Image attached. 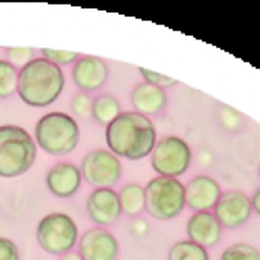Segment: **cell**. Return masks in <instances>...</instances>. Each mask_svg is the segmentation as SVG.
<instances>
[{
	"label": "cell",
	"instance_id": "cell-1",
	"mask_svg": "<svg viewBox=\"0 0 260 260\" xmlns=\"http://www.w3.org/2000/svg\"><path fill=\"white\" fill-rule=\"evenodd\" d=\"M106 146L117 158L142 160L156 146V127L136 111H123L106 125Z\"/></svg>",
	"mask_w": 260,
	"mask_h": 260
},
{
	"label": "cell",
	"instance_id": "cell-2",
	"mask_svg": "<svg viewBox=\"0 0 260 260\" xmlns=\"http://www.w3.org/2000/svg\"><path fill=\"white\" fill-rule=\"evenodd\" d=\"M64 88V73L58 64L48 62L46 58H34L19 71L17 94L29 106L42 108L52 104Z\"/></svg>",
	"mask_w": 260,
	"mask_h": 260
},
{
	"label": "cell",
	"instance_id": "cell-3",
	"mask_svg": "<svg viewBox=\"0 0 260 260\" xmlns=\"http://www.w3.org/2000/svg\"><path fill=\"white\" fill-rule=\"evenodd\" d=\"M36 140L17 125L0 127V177H19L36 160Z\"/></svg>",
	"mask_w": 260,
	"mask_h": 260
},
{
	"label": "cell",
	"instance_id": "cell-4",
	"mask_svg": "<svg viewBox=\"0 0 260 260\" xmlns=\"http://www.w3.org/2000/svg\"><path fill=\"white\" fill-rule=\"evenodd\" d=\"M79 142V125L67 113H46L36 125V144L52 156L69 154Z\"/></svg>",
	"mask_w": 260,
	"mask_h": 260
},
{
	"label": "cell",
	"instance_id": "cell-5",
	"mask_svg": "<svg viewBox=\"0 0 260 260\" xmlns=\"http://www.w3.org/2000/svg\"><path fill=\"white\" fill-rule=\"evenodd\" d=\"M144 208L158 221H171L185 208V185L175 177H154L144 187Z\"/></svg>",
	"mask_w": 260,
	"mask_h": 260
},
{
	"label": "cell",
	"instance_id": "cell-6",
	"mask_svg": "<svg viewBox=\"0 0 260 260\" xmlns=\"http://www.w3.org/2000/svg\"><path fill=\"white\" fill-rule=\"evenodd\" d=\"M77 225L69 214L64 212H50L38 223L36 240L40 248L48 254H67L77 244Z\"/></svg>",
	"mask_w": 260,
	"mask_h": 260
},
{
	"label": "cell",
	"instance_id": "cell-7",
	"mask_svg": "<svg viewBox=\"0 0 260 260\" xmlns=\"http://www.w3.org/2000/svg\"><path fill=\"white\" fill-rule=\"evenodd\" d=\"M152 169L160 177H179L187 171L191 162V148L183 138L167 136L156 140L152 150Z\"/></svg>",
	"mask_w": 260,
	"mask_h": 260
},
{
	"label": "cell",
	"instance_id": "cell-8",
	"mask_svg": "<svg viewBox=\"0 0 260 260\" xmlns=\"http://www.w3.org/2000/svg\"><path fill=\"white\" fill-rule=\"evenodd\" d=\"M121 158H117L111 150H92L81 162V177L96 189L115 185L121 179Z\"/></svg>",
	"mask_w": 260,
	"mask_h": 260
},
{
	"label": "cell",
	"instance_id": "cell-9",
	"mask_svg": "<svg viewBox=\"0 0 260 260\" xmlns=\"http://www.w3.org/2000/svg\"><path fill=\"white\" fill-rule=\"evenodd\" d=\"M252 214V200L244 191H225L221 193L219 202L214 204V216L221 223V227H240L244 225Z\"/></svg>",
	"mask_w": 260,
	"mask_h": 260
},
{
	"label": "cell",
	"instance_id": "cell-10",
	"mask_svg": "<svg viewBox=\"0 0 260 260\" xmlns=\"http://www.w3.org/2000/svg\"><path fill=\"white\" fill-rule=\"evenodd\" d=\"M79 256L83 260H117L119 242L104 227L88 229L79 240Z\"/></svg>",
	"mask_w": 260,
	"mask_h": 260
},
{
	"label": "cell",
	"instance_id": "cell-11",
	"mask_svg": "<svg viewBox=\"0 0 260 260\" xmlns=\"http://www.w3.org/2000/svg\"><path fill=\"white\" fill-rule=\"evenodd\" d=\"M85 208H88L90 219L98 227L117 223L121 212H123L121 202H119V193L115 189H111V187H98V189H94L90 193L88 202H85Z\"/></svg>",
	"mask_w": 260,
	"mask_h": 260
},
{
	"label": "cell",
	"instance_id": "cell-12",
	"mask_svg": "<svg viewBox=\"0 0 260 260\" xmlns=\"http://www.w3.org/2000/svg\"><path fill=\"white\" fill-rule=\"evenodd\" d=\"M108 79V64L98 56H79L73 64V81L81 92L98 90Z\"/></svg>",
	"mask_w": 260,
	"mask_h": 260
},
{
	"label": "cell",
	"instance_id": "cell-13",
	"mask_svg": "<svg viewBox=\"0 0 260 260\" xmlns=\"http://www.w3.org/2000/svg\"><path fill=\"white\" fill-rule=\"evenodd\" d=\"M221 223L208 210H196L187 221V237L189 242L202 248H210L221 242Z\"/></svg>",
	"mask_w": 260,
	"mask_h": 260
},
{
	"label": "cell",
	"instance_id": "cell-14",
	"mask_svg": "<svg viewBox=\"0 0 260 260\" xmlns=\"http://www.w3.org/2000/svg\"><path fill=\"white\" fill-rule=\"evenodd\" d=\"M221 198V185L210 175H198L185 185V206L193 210H208Z\"/></svg>",
	"mask_w": 260,
	"mask_h": 260
},
{
	"label": "cell",
	"instance_id": "cell-15",
	"mask_svg": "<svg viewBox=\"0 0 260 260\" xmlns=\"http://www.w3.org/2000/svg\"><path fill=\"white\" fill-rule=\"evenodd\" d=\"M48 189L58 198H69L81 185V169L73 162H56L46 175Z\"/></svg>",
	"mask_w": 260,
	"mask_h": 260
},
{
	"label": "cell",
	"instance_id": "cell-16",
	"mask_svg": "<svg viewBox=\"0 0 260 260\" xmlns=\"http://www.w3.org/2000/svg\"><path fill=\"white\" fill-rule=\"evenodd\" d=\"M132 102H134V111L144 115V117H152L162 113V108L167 106V94L162 88H156L152 83H138L134 92H132Z\"/></svg>",
	"mask_w": 260,
	"mask_h": 260
},
{
	"label": "cell",
	"instance_id": "cell-17",
	"mask_svg": "<svg viewBox=\"0 0 260 260\" xmlns=\"http://www.w3.org/2000/svg\"><path fill=\"white\" fill-rule=\"evenodd\" d=\"M121 113H123L121 111V102L115 96L102 94V96L94 98V104H92V117H94V121L108 125L113 119H117Z\"/></svg>",
	"mask_w": 260,
	"mask_h": 260
},
{
	"label": "cell",
	"instance_id": "cell-18",
	"mask_svg": "<svg viewBox=\"0 0 260 260\" xmlns=\"http://www.w3.org/2000/svg\"><path fill=\"white\" fill-rule=\"evenodd\" d=\"M167 260H208V252H206V248H202L198 244L183 240V242H177L171 246Z\"/></svg>",
	"mask_w": 260,
	"mask_h": 260
},
{
	"label": "cell",
	"instance_id": "cell-19",
	"mask_svg": "<svg viewBox=\"0 0 260 260\" xmlns=\"http://www.w3.org/2000/svg\"><path fill=\"white\" fill-rule=\"evenodd\" d=\"M121 208L129 214H138L144 210V187L140 183H127L119 193Z\"/></svg>",
	"mask_w": 260,
	"mask_h": 260
},
{
	"label": "cell",
	"instance_id": "cell-20",
	"mask_svg": "<svg viewBox=\"0 0 260 260\" xmlns=\"http://www.w3.org/2000/svg\"><path fill=\"white\" fill-rule=\"evenodd\" d=\"M19 71L9 60H0V98H9L17 92Z\"/></svg>",
	"mask_w": 260,
	"mask_h": 260
},
{
	"label": "cell",
	"instance_id": "cell-21",
	"mask_svg": "<svg viewBox=\"0 0 260 260\" xmlns=\"http://www.w3.org/2000/svg\"><path fill=\"white\" fill-rule=\"evenodd\" d=\"M221 260H260V252L250 244H233L223 252Z\"/></svg>",
	"mask_w": 260,
	"mask_h": 260
},
{
	"label": "cell",
	"instance_id": "cell-22",
	"mask_svg": "<svg viewBox=\"0 0 260 260\" xmlns=\"http://www.w3.org/2000/svg\"><path fill=\"white\" fill-rule=\"evenodd\" d=\"M7 60L13 64L15 69H23L25 64H29L34 60V50L31 48H15V46H9L7 48Z\"/></svg>",
	"mask_w": 260,
	"mask_h": 260
},
{
	"label": "cell",
	"instance_id": "cell-23",
	"mask_svg": "<svg viewBox=\"0 0 260 260\" xmlns=\"http://www.w3.org/2000/svg\"><path fill=\"white\" fill-rule=\"evenodd\" d=\"M42 58H46L48 62H52V64H69V62H75L79 56H77V52H73V50H54V48H42Z\"/></svg>",
	"mask_w": 260,
	"mask_h": 260
},
{
	"label": "cell",
	"instance_id": "cell-24",
	"mask_svg": "<svg viewBox=\"0 0 260 260\" xmlns=\"http://www.w3.org/2000/svg\"><path fill=\"white\" fill-rule=\"evenodd\" d=\"M92 104H94V100H92L88 94H85V92L75 94L73 100H71V108H73L75 117H79V119L92 117Z\"/></svg>",
	"mask_w": 260,
	"mask_h": 260
},
{
	"label": "cell",
	"instance_id": "cell-25",
	"mask_svg": "<svg viewBox=\"0 0 260 260\" xmlns=\"http://www.w3.org/2000/svg\"><path fill=\"white\" fill-rule=\"evenodd\" d=\"M219 121H221V125L225 127V129H229V132H235V129H240V125H242V115L237 113V111H233L231 106H221L219 108Z\"/></svg>",
	"mask_w": 260,
	"mask_h": 260
},
{
	"label": "cell",
	"instance_id": "cell-26",
	"mask_svg": "<svg viewBox=\"0 0 260 260\" xmlns=\"http://www.w3.org/2000/svg\"><path fill=\"white\" fill-rule=\"evenodd\" d=\"M140 73H142V77H144L146 83H152V85H156V88H167V85H175L177 83V79L160 75L156 71H150V69H144V67H140Z\"/></svg>",
	"mask_w": 260,
	"mask_h": 260
},
{
	"label": "cell",
	"instance_id": "cell-27",
	"mask_svg": "<svg viewBox=\"0 0 260 260\" xmlns=\"http://www.w3.org/2000/svg\"><path fill=\"white\" fill-rule=\"evenodd\" d=\"M0 260H19V248L9 237H0Z\"/></svg>",
	"mask_w": 260,
	"mask_h": 260
},
{
	"label": "cell",
	"instance_id": "cell-28",
	"mask_svg": "<svg viewBox=\"0 0 260 260\" xmlns=\"http://www.w3.org/2000/svg\"><path fill=\"white\" fill-rule=\"evenodd\" d=\"M150 231V227H148V223L146 221H142V219H138V221H134L132 223V233L136 235V237H146V233Z\"/></svg>",
	"mask_w": 260,
	"mask_h": 260
},
{
	"label": "cell",
	"instance_id": "cell-29",
	"mask_svg": "<svg viewBox=\"0 0 260 260\" xmlns=\"http://www.w3.org/2000/svg\"><path fill=\"white\" fill-rule=\"evenodd\" d=\"M252 210H256L260 214V189L254 193V198H252Z\"/></svg>",
	"mask_w": 260,
	"mask_h": 260
},
{
	"label": "cell",
	"instance_id": "cell-30",
	"mask_svg": "<svg viewBox=\"0 0 260 260\" xmlns=\"http://www.w3.org/2000/svg\"><path fill=\"white\" fill-rule=\"evenodd\" d=\"M60 260H83V258L79 256V252H67L60 256Z\"/></svg>",
	"mask_w": 260,
	"mask_h": 260
},
{
	"label": "cell",
	"instance_id": "cell-31",
	"mask_svg": "<svg viewBox=\"0 0 260 260\" xmlns=\"http://www.w3.org/2000/svg\"><path fill=\"white\" fill-rule=\"evenodd\" d=\"M202 154H204V158H202V162H204V165H208V162L212 160V156H210V152H206V150H204V152H202Z\"/></svg>",
	"mask_w": 260,
	"mask_h": 260
},
{
	"label": "cell",
	"instance_id": "cell-32",
	"mask_svg": "<svg viewBox=\"0 0 260 260\" xmlns=\"http://www.w3.org/2000/svg\"><path fill=\"white\" fill-rule=\"evenodd\" d=\"M258 173H260V169H258Z\"/></svg>",
	"mask_w": 260,
	"mask_h": 260
}]
</instances>
